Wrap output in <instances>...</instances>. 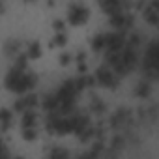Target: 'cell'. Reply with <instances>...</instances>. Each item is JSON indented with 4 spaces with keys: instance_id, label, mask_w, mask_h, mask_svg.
<instances>
[{
    "instance_id": "6da1fadb",
    "label": "cell",
    "mask_w": 159,
    "mask_h": 159,
    "mask_svg": "<svg viewBox=\"0 0 159 159\" xmlns=\"http://www.w3.org/2000/svg\"><path fill=\"white\" fill-rule=\"evenodd\" d=\"M98 81H99L101 84H105V86H114V84H116L114 71H111V69H107V67L99 69V71H98Z\"/></svg>"
},
{
    "instance_id": "277c9868",
    "label": "cell",
    "mask_w": 159,
    "mask_h": 159,
    "mask_svg": "<svg viewBox=\"0 0 159 159\" xmlns=\"http://www.w3.org/2000/svg\"><path fill=\"white\" fill-rule=\"evenodd\" d=\"M67 157V153L62 150V148H54L52 152H51V159H66Z\"/></svg>"
},
{
    "instance_id": "5b68a950",
    "label": "cell",
    "mask_w": 159,
    "mask_h": 159,
    "mask_svg": "<svg viewBox=\"0 0 159 159\" xmlns=\"http://www.w3.org/2000/svg\"><path fill=\"white\" fill-rule=\"evenodd\" d=\"M39 54V47H38V43H32L30 45V56H38Z\"/></svg>"
},
{
    "instance_id": "7a4b0ae2",
    "label": "cell",
    "mask_w": 159,
    "mask_h": 159,
    "mask_svg": "<svg viewBox=\"0 0 159 159\" xmlns=\"http://www.w3.org/2000/svg\"><path fill=\"white\" fill-rule=\"evenodd\" d=\"M88 11L84 10V8H81V6H73L71 8V15H69V21L73 23V25H79V23H83V21H86V15Z\"/></svg>"
},
{
    "instance_id": "3957f363",
    "label": "cell",
    "mask_w": 159,
    "mask_h": 159,
    "mask_svg": "<svg viewBox=\"0 0 159 159\" xmlns=\"http://www.w3.org/2000/svg\"><path fill=\"white\" fill-rule=\"evenodd\" d=\"M0 124H2V127H8L11 124V114L10 111H0Z\"/></svg>"
}]
</instances>
